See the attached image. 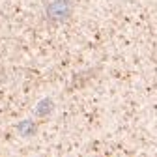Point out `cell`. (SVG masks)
Returning a JSON list of instances; mask_svg holds the SVG:
<instances>
[{
    "instance_id": "6da1fadb",
    "label": "cell",
    "mask_w": 157,
    "mask_h": 157,
    "mask_svg": "<svg viewBox=\"0 0 157 157\" xmlns=\"http://www.w3.org/2000/svg\"><path fill=\"white\" fill-rule=\"evenodd\" d=\"M73 0H49L45 4V17L52 25H62L73 15Z\"/></svg>"
}]
</instances>
